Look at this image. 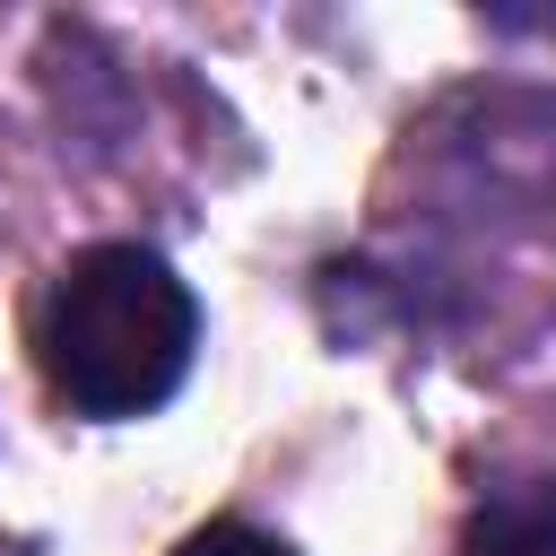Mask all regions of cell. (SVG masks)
Listing matches in <instances>:
<instances>
[{"label":"cell","mask_w":556,"mask_h":556,"mask_svg":"<svg viewBox=\"0 0 556 556\" xmlns=\"http://www.w3.org/2000/svg\"><path fill=\"white\" fill-rule=\"evenodd\" d=\"M35 356L70 417L130 426L182 391L200 356V295L148 243H87L61 261L43 295Z\"/></svg>","instance_id":"6da1fadb"},{"label":"cell","mask_w":556,"mask_h":556,"mask_svg":"<svg viewBox=\"0 0 556 556\" xmlns=\"http://www.w3.org/2000/svg\"><path fill=\"white\" fill-rule=\"evenodd\" d=\"M174 556H295V547L269 539V530H252V521H208V530H191Z\"/></svg>","instance_id":"3957f363"},{"label":"cell","mask_w":556,"mask_h":556,"mask_svg":"<svg viewBox=\"0 0 556 556\" xmlns=\"http://www.w3.org/2000/svg\"><path fill=\"white\" fill-rule=\"evenodd\" d=\"M452 556H556V478H521L469 504Z\"/></svg>","instance_id":"7a4b0ae2"}]
</instances>
